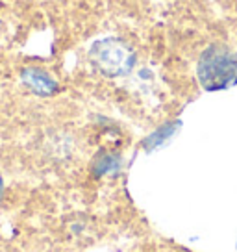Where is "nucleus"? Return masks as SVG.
Segmentation results:
<instances>
[{
  "instance_id": "f257e3e1",
  "label": "nucleus",
  "mask_w": 237,
  "mask_h": 252,
  "mask_svg": "<svg viewBox=\"0 0 237 252\" xmlns=\"http://www.w3.org/2000/svg\"><path fill=\"white\" fill-rule=\"evenodd\" d=\"M198 84L206 91H222L237 84V54L222 45H211L197 63Z\"/></svg>"
},
{
  "instance_id": "f03ea898",
  "label": "nucleus",
  "mask_w": 237,
  "mask_h": 252,
  "mask_svg": "<svg viewBox=\"0 0 237 252\" xmlns=\"http://www.w3.org/2000/svg\"><path fill=\"white\" fill-rule=\"evenodd\" d=\"M89 60L96 71L108 78H120L132 72L137 56L126 41L118 37H106L96 41L89 50Z\"/></svg>"
},
{
  "instance_id": "7ed1b4c3",
  "label": "nucleus",
  "mask_w": 237,
  "mask_h": 252,
  "mask_svg": "<svg viewBox=\"0 0 237 252\" xmlns=\"http://www.w3.org/2000/svg\"><path fill=\"white\" fill-rule=\"evenodd\" d=\"M21 82L33 94H39V96H52L59 91L58 80L41 67H24L21 71Z\"/></svg>"
},
{
  "instance_id": "20e7f679",
  "label": "nucleus",
  "mask_w": 237,
  "mask_h": 252,
  "mask_svg": "<svg viewBox=\"0 0 237 252\" xmlns=\"http://www.w3.org/2000/svg\"><path fill=\"white\" fill-rule=\"evenodd\" d=\"M118 165H120L118 154L110 152V150H100L93 159V163H91V171L95 176H106V174L115 173Z\"/></svg>"
},
{
  "instance_id": "39448f33",
  "label": "nucleus",
  "mask_w": 237,
  "mask_h": 252,
  "mask_svg": "<svg viewBox=\"0 0 237 252\" xmlns=\"http://www.w3.org/2000/svg\"><path fill=\"white\" fill-rule=\"evenodd\" d=\"M180 128V121H174V123H167L163 125L161 128H158L156 132H152L145 141H143V147L147 150H154L161 147V145H165L174 134H176V130Z\"/></svg>"
},
{
  "instance_id": "423d86ee",
  "label": "nucleus",
  "mask_w": 237,
  "mask_h": 252,
  "mask_svg": "<svg viewBox=\"0 0 237 252\" xmlns=\"http://www.w3.org/2000/svg\"><path fill=\"white\" fill-rule=\"evenodd\" d=\"M2 195H4V180L0 178V198H2Z\"/></svg>"
}]
</instances>
